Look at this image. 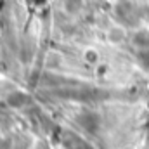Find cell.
<instances>
[{"instance_id": "obj_7", "label": "cell", "mask_w": 149, "mask_h": 149, "mask_svg": "<svg viewBox=\"0 0 149 149\" xmlns=\"http://www.w3.org/2000/svg\"><path fill=\"white\" fill-rule=\"evenodd\" d=\"M83 59H85L88 64H97V61H99V54H97L94 49H87L85 54H83Z\"/></svg>"}, {"instance_id": "obj_5", "label": "cell", "mask_w": 149, "mask_h": 149, "mask_svg": "<svg viewBox=\"0 0 149 149\" xmlns=\"http://www.w3.org/2000/svg\"><path fill=\"white\" fill-rule=\"evenodd\" d=\"M125 38H127V33H125V28H121V26H114L108 31V40L111 43H121V42H125Z\"/></svg>"}, {"instance_id": "obj_9", "label": "cell", "mask_w": 149, "mask_h": 149, "mask_svg": "<svg viewBox=\"0 0 149 149\" xmlns=\"http://www.w3.org/2000/svg\"><path fill=\"white\" fill-rule=\"evenodd\" d=\"M0 35H2V28H0Z\"/></svg>"}, {"instance_id": "obj_2", "label": "cell", "mask_w": 149, "mask_h": 149, "mask_svg": "<svg viewBox=\"0 0 149 149\" xmlns=\"http://www.w3.org/2000/svg\"><path fill=\"white\" fill-rule=\"evenodd\" d=\"M132 43L135 49L141 50H149V30L148 28H139L134 35H132Z\"/></svg>"}, {"instance_id": "obj_6", "label": "cell", "mask_w": 149, "mask_h": 149, "mask_svg": "<svg viewBox=\"0 0 149 149\" xmlns=\"http://www.w3.org/2000/svg\"><path fill=\"white\" fill-rule=\"evenodd\" d=\"M137 61H139V64H141L142 70L149 71V50H141V52H137Z\"/></svg>"}, {"instance_id": "obj_8", "label": "cell", "mask_w": 149, "mask_h": 149, "mask_svg": "<svg viewBox=\"0 0 149 149\" xmlns=\"http://www.w3.org/2000/svg\"><path fill=\"white\" fill-rule=\"evenodd\" d=\"M2 7H3V2H0V10H2Z\"/></svg>"}, {"instance_id": "obj_4", "label": "cell", "mask_w": 149, "mask_h": 149, "mask_svg": "<svg viewBox=\"0 0 149 149\" xmlns=\"http://www.w3.org/2000/svg\"><path fill=\"white\" fill-rule=\"evenodd\" d=\"M5 101H7V104L10 108H21V106H24L30 101V95H26L24 92H10L5 97Z\"/></svg>"}, {"instance_id": "obj_1", "label": "cell", "mask_w": 149, "mask_h": 149, "mask_svg": "<svg viewBox=\"0 0 149 149\" xmlns=\"http://www.w3.org/2000/svg\"><path fill=\"white\" fill-rule=\"evenodd\" d=\"M78 123H80L87 132L95 134V132H99V128H101V116L95 114V113H92V111H85L78 116Z\"/></svg>"}, {"instance_id": "obj_3", "label": "cell", "mask_w": 149, "mask_h": 149, "mask_svg": "<svg viewBox=\"0 0 149 149\" xmlns=\"http://www.w3.org/2000/svg\"><path fill=\"white\" fill-rule=\"evenodd\" d=\"M61 141H63V144H64L66 149H87V148H90L80 137H76L74 134H70V132H64L61 135Z\"/></svg>"}]
</instances>
